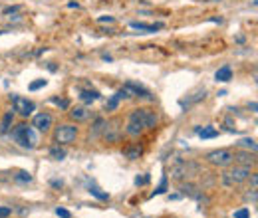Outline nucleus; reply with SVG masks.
Masks as SVG:
<instances>
[{"label":"nucleus","mask_w":258,"mask_h":218,"mask_svg":"<svg viewBox=\"0 0 258 218\" xmlns=\"http://www.w3.org/2000/svg\"><path fill=\"white\" fill-rule=\"evenodd\" d=\"M12 123H14V111H6L4 117H2V121H0V133H2V135L10 133Z\"/></svg>","instance_id":"obj_11"},{"label":"nucleus","mask_w":258,"mask_h":218,"mask_svg":"<svg viewBox=\"0 0 258 218\" xmlns=\"http://www.w3.org/2000/svg\"><path fill=\"white\" fill-rule=\"evenodd\" d=\"M46 85H48V81H46V79H38V81H32V83L28 85V89H30V91H36V89L46 87Z\"/></svg>","instance_id":"obj_23"},{"label":"nucleus","mask_w":258,"mask_h":218,"mask_svg":"<svg viewBox=\"0 0 258 218\" xmlns=\"http://www.w3.org/2000/svg\"><path fill=\"white\" fill-rule=\"evenodd\" d=\"M167 187H169V179H167V175H163V177H161V183H159V187L155 189V193H153L151 197H157V195H163V193L167 191Z\"/></svg>","instance_id":"obj_18"},{"label":"nucleus","mask_w":258,"mask_h":218,"mask_svg":"<svg viewBox=\"0 0 258 218\" xmlns=\"http://www.w3.org/2000/svg\"><path fill=\"white\" fill-rule=\"evenodd\" d=\"M235 218H251V213H249V209H241L235 213Z\"/></svg>","instance_id":"obj_26"},{"label":"nucleus","mask_w":258,"mask_h":218,"mask_svg":"<svg viewBox=\"0 0 258 218\" xmlns=\"http://www.w3.org/2000/svg\"><path fill=\"white\" fill-rule=\"evenodd\" d=\"M147 183H149V177H137V179H135V185H137V187L147 185Z\"/></svg>","instance_id":"obj_29"},{"label":"nucleus","mask_w":258,"mask_h":218,"mask_svg":"<svg viewBox=\"0 0 258 218\" xmlns=\"http://www.w3.org/2000/svg\"><path fill=\"white\" fill-rule=\"evenodd\" d=\"M50 157L56 159V161H62V159H66V151L60 149V147H52L50 149Z\"/></svg>","instance_id":"obj_20"},{"label":"nucleus","mask_w":258,"mask_h":218,"mask_svg":"<svg viewBox=\"0 0 258 218\" xmlns=\"http://www.w3.org/2000/svg\"><path fill=\"white\" fill-rule=\"evenodd\" d=\"M14 181H16V183H30V181H32V175L26 173V171H20V173H16Z\"/></svg>","instance_id":"obj_22"},{"label":"nucleus","mask_w":258,"mask_h":218,"mask_svg":"<svg viewBox=\"0 0 258 218\" xmlns=\"http://www.w3.org/2000/svg\"><path fill=\"white\" fill-rule=\"evenodd\" d=\"M235 161L243 163V167H253V165L257 163V157H255V153L251 155V151H249V153H237V155H235Z\"/></svg>","instance_id":"obj_12"},{"label":"nucleus","mask_w":258,"mask_h":218,"mask_svg":"<svg viewBox=\"0 0 258 218\" xmlns=\"http://www.w3.org/2000/svg\"><path fill=\"white\" fill-rule=\"evenodd\" d=\"M52 123H54V119H52L50 113H38L34 117V121H32V127H36L38 131H44L46 133V131H50Z\"/></svg>","instance_id":"obj_7"},{"label":"nucleus","mask_w":258,"mask_h":218,"mask_svg":"<svg viewBox=\"0 0 258 218\" xmlns=\"http://www.w3.org/2000/svg\"><path fill=\"white\" fill-rule=\"evenodd\" d=\"M141 147L135 145V147H127V149H123V155H125V159H131V161H135V159H139L141 157Z\"/></svg>","instance_id":"obj_17"},{"label":"nucleus","mask_w":258,"mask_h":218,"mask_svg":"<svg viewBox=\"0 0 258 218\" xmlns=\"http://www.w3.org/2000/svg\"><path fill=\"white\" fill-rule=\"evenodd\" d=\"M0 34H4V32H0Z\"/></svg>","instance_id":"obj_34"},{"label":"nucleus","mask_w":258,"mask_h":218,"mask_svg":"<svg viewBox=\"0 0 258 218\" xmlns=\"http://www.w3.org/2000/svg\"><path fill=\"white\" fill-rule=\"evenodd\" d=\"M62 185H64V183H62V181H52V187H56V189H60V187H62Z\"/></svg>","instance_id":"obj_32"},{"label":"nucleus","mask_w":258,"mask_h":218,"mask_svg":"<svg viewBox=\"0 0 258 218\" xmlns=\"http://www.w3.org/2000/svg\"><path fill=\"white\" fill-rule=\"evenodd\" d=\"M237 145L241 147V149H249V151L257 153V141H255V139H241Z\"/></svg>","instance_id":"obj_19"},{"label":"nucleus","mask_w":258,"mask_h":218,"mask_svg":"<svg viewBox=\"0 0 258 218\" xmlns=\"http://www.w3.org/2000/svg\"><path fill=\"white\" fill-rule=\"evenodd\" d=\"M249 177H251V167H243V165H241V167H235V169L227 171V173L223 175V183L229 185V187H235V185L245 183Z\"/></svg>","instance_id":"obj_3"},{"label":"nucleus","mask_w":258,"mask_h":218,"mask_svg":"<svg viewBox=\"0 0 258 218\" xmlns=\"http://www.w3.org/2000/svg\"><path fill=\"white\" fill-rule=\"evenodd\" d=\"M89 195H93V197L99 199V201H109V195H107V193H101L97 187H89Z\"/></svg>","instance_id":"obj_21"},{"label":"nucleus","mask_w":258,"mask_h":218,"mask_svg":"<svg viewBox=\"0 0 258 218\" xmlns=\"http://www.w3.org/2000/svg\"><path fill=\"white\" fill-rule=\"evenodd\" d=\"M56 217H60V218H72V215H70V211H66V209L58 207V209H56Z\"/></svg>","instance_id":"obj_25"},{"label":"nucleus","mask_w":258,"mask_h":218,"mask_svg":"<svg viewBox=\"0 0 258 218\" xmlns=\"http://www.w3.org/2000/svg\"><path fill=\"white\" fill-rule=\"evenodd\" d=\"M52 101H54V103H56V105H60V107H62V109H68V101H66V99H58V97H54V99H52Z\"/></svg>","instance_id":"obj_28"},{"label":"nucleus","mask_w":258,"mask_h":218,"mask_svg":"<svg viewBox=\"0 0 258 218\" xmlns=\"http://www.w3.org/2000/svg\"><path fill=\"white\" fill-rule=\"evenodd\" d=\"M12 215V209H8V207H0V218H6Z\"/></svg>","instance_id":"obj_27"},{"label":"nucleus","mask_w":258,"mask_h":218,"mask_svg":"<svg viewBox=\"0 0 258 218\" xmlns=\"http://www.w3.org/2000/svg\"><path fill=\"white\" fill-rule=\"evenodd\" d=\"M115 123L117 121H107L105 125H103V137L109 141V143H115V141H119V137H121V129H117L115 127Z\"/></svg>","instance_id":"obj_8"},{"label":"nucleus","mask_w":258,"mask_h":218,"mask_svg":"<svg viewBox=\"0 0 258 218\" xmlns=\"http://www.w3.org/2000/svg\"><path fill=\"white\" fill-rule=\"evenodd\" d=\"M18 10H20V6H8V8H4L2 12H4V14H12V12H18Z\"/></svg>","instance_id":"obj_30"},{"label":"nucleus","mask_w":258,"mask_h":218,"mask_svg":"<svg viewBox=\"0 0 258 218\" xmlns=\"http://www.w3.org/2000/svg\"><path fill=\"white\" fill-rule=\"evenodd\" d=\"M70 115H72V119H76V121H86L87 117H89V111H87L86 107H74V109L70 111Z\"/></svg>","instance_id":"obj_16"},{"label":"nucleus","mask_w":258,"mask_h":218,"mask_svg":"<svg viewBox=\"0 0 258 218\" xmlns=\"http://www.w3.org/2000/svg\"><path fill=\"white\" fill-rule=\"evenodd\" d=\"M197 135L201 137V139H215V137H219V131L215 129V127H197Z\"/></svg>","instance_id":"obj_14"},{"label":"nucleus","mask_w":258,"mask_h":218,"mask_svg":"<svg viewBox=\"0 0 258 218\" xmlns=\"http://www.w3.org/2000/svg\"><path fill=\"white\" fill-rule=\"evenodd\" d=\"M131 28L133 30H141V32H157L163 28L161 22H155V24H145V22H131Z\"/></svg>","instance_id":"obj_10"},{"label":"nucleus","mask_w":258,"mask_h":218,"mask_svg":"<svg viewBox=\"0 0 258 218\" xmlns=\"http://www.w3.org/2000/svg\"><path fill=\"white\" fill-rule=\"evenodd\" d=\"M157 125V113L151 109H133L127 117V125H125V133L131 137L141 135L145 129H155Z\"/></svg>","instance_id":"obj_1"},{"label":"nucleus","mask_w":258,"mask_h":218,"mask_svg":"<svg viewBox=\"0 0 258 218\" xmlns=\"http://www.w3.org/2000/svg\"><path fill=\"white\" fill-rule=\"evenodd\" d=\"M117 105H119V99H117V97L113 95V97H111V99L107 101V105H105V109H107V111H113V109H115Z\"/></svg>","instance_id":"obj_24"},{"label":"nucleus","mask_w":258,"mask_h":218,"mask_svg":"<svg viewBox=\"0 0 258 218\" xmlns=\"http://www.w3.org/2000/svg\"><path fill=\"white\" fill-rule=\"evenodd\" d=\"M215 79H217V81H221V83L231 81V79H233V70H231V66H223L221 70H217Z\"/></svg>","instance_id":"obj_13"},{"label":"nucleus","mask_w":258,"mask_h":218,"mask_svg":"<svg viewBox=\"0 0 258 218\" xmlns=\"http://www.w3.org/2000/svg\"><path fill=\"white\" fill-rule=\"evenodd\" d=\"M10 133H12V139L20 147H24V149H34L36 143H38V137H36L34 129L28 127V125H24V123L18 125V127H14V129H10Z\"/></svg>","instance_id":"obj_2"},{"label":"nucleus","mask_w":258,"mask_h":218,"mask_svg":"<svg viewBox=\"0 0 258 218\" xmlns=\"http://www.w3.org/2000/svg\"><path fill=\"white\" fill-rule=\"evenodd\" d=\"M125 87L129 89L131 97H147V99H151V93H149L145 87H141V85H137V83H133V81H127Z\"/></svg>","instance_id":"obj_9"},{"label":"nucleus","mask_w":258,"mask_h":218,"mask_svg":"<svg viewBox=\"0 0 258 218\" xmlns=\"http://www.w3.org/2000/svg\"><path fill=\"white\" fill-rule=\"evenodd\" d=\"M10 99H12L14 111H16L18 115H22V117L32 115V113H34V109H36V105H34L32 101H28L26 97H20V95H10Z\"/></svg>","instance_id":"obj_6"},{"label":"nucleus","mask_w":258,"mask_h":218,"mask_svg":"<svg viewBox=\"0 0 258 218\" xmlns=\"http://www.w3.org/2000/svg\"><path fill=\"white\" fill-rule=\"evenodd\" d=\"M76 137H78V127H76V125H60V127H56L54 139H56V143H60V145L74 143Z\"/></svg>","instance_id":"obj_5"},{"label":"nucleus","mask_w":258,"mask_h":218,"mask_svg":"<svg viewBox=\"0 0 258 218\" xmlns=\"http://www.w3.org/2000/svg\"><path fill=\"white\" fill-rule=\"evenodd\" d=\"M68 6H70V8H80V4H78V2H70Z\"/></svg>","instance_id":"obj_33"},{"label":"nucleus","mask_w":258,"mask_h":218,"mask_svg":"<svg viewBox=\"0 0 258 218\" xmlns=\"http://www.w3.org/2000/svg\"><path fill=\"white\" fill-rule=\"evenodd\" d=\"M207 161L215 167H229L235 161V153L229 149H217V151H211L207 155Z\"/></svg>","instance_id":"obj_4"},{"label":"nucleus","mask_w":258,"mask_h":218,"mask_svg":"<svg viewBox=\"0 0 258 218\" xmlns=\"http://www.w3.org/2000/svg\"><path fill=\"white\" fill-rule=\"evenodd\" d=\"M80 99L86 101V103H91V101L99 99V91H95V89H82L80 91Z\"/></svg>","instance_id":"obj_15"},{"label":"nucleus","mask_w":258,"mask_h":218,"mask_svg":"<svg viewBox=\"0 0 258 218\" xmlns=\"http://www.w3.org/2000/svg\"><path fill=\"white\" fill-rule=\"evenodd\" d=\"M97 20H99V22H113L115 18H113V16H99Z\"/></svg>","instance_id":"obj_31"}]
</instances>
